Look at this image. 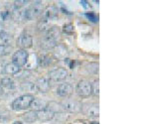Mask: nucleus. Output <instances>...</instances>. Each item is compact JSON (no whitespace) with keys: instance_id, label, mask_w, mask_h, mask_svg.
Listing matches in <instances>:
<instances>
[{"instance_id":"nucleus-6","label":"nucleus","mask_w":149,"mask_h":124,"mask_svg":"<svg viewBox=\"0 0 149 124\" xmlns=\"http://www.w3.org/2000/svg\"><path fill=\"white\" fill-rule=\"evenodd\" d=\"M17 46L20 48L21 50L29 49L33 46V38L32 36L28 33H22L17 39Z\"/></svg>"},{"instance_id":"nucleus-22","label":"nucleus","mask_w":149,"mask_h":124,"mask_svg":"<svg viewBox=\"0 0 149 124\" xmlns=\"http://www.w3.org/2000/svg\"><path fill=\"white\" fill-rule=\"evenodd\" d=\"M21 87H22L23 90H26V91H36L37 90L36 85L33 82H24Z\"/></svg>"},{"instance_id":"nucleus-5","label":"nucleus","mask_w":149,"mask_h":124,"mask_svg":"<svg viewBox=\"0 0 149 124\" xmlns=\"http://www.w3.org/2000/svg\"><path fill=\"white\" fill-rule=\"evenodd\" d=\"M88 117H98L100 107L97 103H86L81 104V110Z\"/></svg>"},{"instance_id":"nucleus-21","label":"nucleus","mask_w":149,"mask_h":124,"mask_svg":"<svg viewBox=\"0 0 149 124\" xmlns=\"http://www.w3.org/2000/svg\"><path fill=\"white\" fill-rule=\"evenodd\" d=\"M38 63L42 67H48L51 64V58H50L49 56H47V55H42V56L39 57V59H38Z\"/></svg>"},{"instance_id":"nucleus-11","label":"nucleus","mask_w":149,"mask_h":124,"mask_svg":"<svg viewBox=\"0 0 149 124\" xmlns=\"http://www.w3.org/2000/svg\"><path fill=\"white\" fill-rule=\"evenodd\" d=\"M29 11L32 14L33 18H36L38 16L42 15L43 11H44V5H43V2L41 1H35L30 7H29Z\"/></svg>"},{"instance_id":"nucleus-23","label":"nucleus","mask_w":149,"mask_h":124,"mask_svg":"<svg viewBox=\"0 0 149 124\" xmlns=\"http://www.w3.org/2000/svg\"><path fill=\"white\" fill-rule=\"evenodd\" d=\"M86 71L91 73H98V64L97 63H91L86 66Z\"/></svg>"},{"instance_id":"nucleus-29","label":"nucleus","mask_w":149,"mask_h":124,"mask_svg":"<svg viewBox=\"0 0 149 124\" xmlns=\"http://www.w3.org/2000/svg\"><path fill=\"white\" fill-rule=\"evenodd\" d=\"M3 94H4V89L2 87V85H0V95H2Z\"/></svg>"},{"instance_id":"nucleus-2","label":"nucleus","mask_w":149,"mask_h":124,"mask_svg":"<svg viewBox=\"0 0 149 124\" xmlns=\"http://www.w3.org/2000/svg\"><path fill=\"white\" fill-rule=\"evenodd\" d=\"M76 91L79 96L83 98L90 97V95H92V83L86 80H80L76 87Z\"/></svg>"},{"instance_id":"nucleus-4","label":"nucleus","mask_w":149,"mask_h":124,"mask_svg":"<svg viewBox=\"0 0 149 124\" xmlns=\"http://www.w3.org/2000/svg\"><path fill=\"white\" fill-rule=\"evenodd\" d=\"M63 110L71 113H78L81 110V103L74 99H66L62 103Z\"/></svg>"},{"instance_id":"nucleus-30","label":"nucleus","mask_w":149,"mask_h":124,"mask_svg":"<svg viewBox=\"0 0 149 124\" xmlns=\"http://www.w3.org/2000/svg\"><path fill=\"white\" fill-rule=\"evenodd\" d=\"M2 31H3V24L0 21V32H2Z\"/></svg>"},{"instance_id":"nucleus-32","label":"nucleus","mask_w":149,"mask_h":124,"mask_svg":"<svg viewBox=\"0 0 149 124\" xmlns=\"http://www.w3.org/2000/svg\"><path fill=\"white\" fill-rule=\"evenodd\" d=\"M2 70V65H1V63H0V71H1Z\"/></svg>"},{"instance_id":"nucleus-13","label":"nucleus","mask_w":149,"mask_h":124,"mask_svg":"<svg viewBox=\"0 0 149 124\" xmlns=\"http://www.w3.org/2000/svg\"><path fill=\"white\" fill-rule=\"evenodd\" d=\"M60 35H61V31H60L59 27H57V26H53V27L50 28V30L46 33L45 38L51 40V41L57 42V40L60 38Z\"/></svg>"},{"instance_id":"nucleus-17","label":"nucleus","mask_w":149,"mask_h":124,"mask_svg":"<svg viewBox=\"0 0 149 124\" xmlns=\"http://www.w3.org/2000/svg\"><path fill=\"white\" fill-rule=\"evenodd\" d=\"M23 120L27 123H33L35 121L38 120L37 118V111H34V110H31V111H28L26 112L25 114H23L22 116Z\"/></svg>"},{"instance_id":"nucleus-26","label":"nucleus","mask_w":149,"mask_h":124,"mask_svg":"<svg viewBox=\"0 0 149 124\" xmlns=\"http://www.w3.org/2000/svg\"><path fill=\"white\" fill-rule=\"evenodd\" d=\"M28 1H15L14 2V7H15V10H20L21 7L25 6V4H27Z\"/></svg>"},{"instance_id":"nucleus-1","label":"nucleus","mask_w":149,"mask_h":124,"mask_svg":"<svg viewBox=\"0 0 149 124\" xmlns=\"http://www.w3.org/2000/svg\"><path fill=\"white\" fill-rule=\"evenodd\" d=\"M34 95L31 94H23L21 96L17 97L16 99H14L13 102L11 104V107L13 110L15 111H20V110H25L30 107L32 101L34 100Z\"/></svg>"},{"instance_id":"nucleus-14","label":"nucleus","mask_w":149,"mask_h":124,"mask_svg":"<svg viewBox=\"0 0 149 124\" xmlns=\"http://www.w3.org/2000/svg\"><path fill=\"white\" fill-rule=\"evenodd\" d=\"M58 9L55 6H49L45 11H43V17H44V20H52V19L57 18L58 16Z\"/></svg>"},{"instance_id":"nucleus-27","label":"nucleus","mask_w":149,"mask_h":124,"mask_svg":"<svg viewBox=\"0 0 149 124\" xmlns=\"http://www.w3.org/2000/svg\"><path fill=\"white\" fill-rule=\"evenodd\" d=\"M86 16L88 17L90 20H92L93 22H97V15L95 14H93V13H86Z\"/></svg>"},{"instance_id":"nucleus-18","label":"nucleus","mask_w":149,"mask_h":124,"mask_svg":"<svg viewBox=\"0 0 149 124\" xmlns=\"http://www.w3.org/2000/svg\"><path fill=\"white\" fill-rule=\"evenodd\" d=\"M38 30L40 31V32H44V33H47L48 31L50 30V28H51V24H50L49 21L47 20H41L39 23H38Z\"/></svg>"},{"instance_id":"nucleus-8","label":"nucleus","mask_w":149,"mask_h":124,"mask_svg":"<svg viewBox=\"0 0 149 124\" xmlns=\"http://www.w3.org/2000/svg\"><path fill=\"white\" fill-rule=\"evenodd\" d=\"M73 91H74V89H73V87H72V85L67 83V82L61 83L57 89V94L59 95L60 97H64V98L71 96Z\"/></svg>"},{"instance_id":"nucleus-19","label":"nucleus","mask_w":149,"mask_h":124,"mask_svg":"<svg viewBox=\"0 0 149 124\" xmlns=\"http://www.w3.org/2000/svg\"><path fill=\"white\" fill-rule=\"evenodd\" d=\"M12 41V35L10 33L6 32V31H2L0 32V42L2 44H5V45H9V43Z\"/></svg>"},{"instance_id":"nucleus-10","label":"nucleus","mask_w":149,"mask_h":124,"mask_svg":"<svg viewBox=\"0 0 149 124\" xmlns=\"http://www.w3.org/2000/svg\"><path fill=\"white\" fill-rule=\"evenodd\" d=\"M54 117H55V113L48 108H45L43 110L37 112V118L41 122H48V121L52 120Z\"/></svg>"},{"instance_id":"nucleus-3","label":"nucleus","mask_w":149,"mask_h":124,"mask_svg":"<svg viewBox=\"0 0 149 124\" xmlns=\"http://www.w3.org/2000/svg\"><path fill=\"white\" fill-rule=\"evenodd\" d=\"M28 57L29 55L26 50L19 49L12 55V63L19 67V68H21V67L25 66L26 63L28 62Z\"/></svg>"},{"instance_id":"nucleus-24","label":"nucleus","mask_w":149,"mask_h":124,"mask_svg":"<svg viewBox=\"0 0 149 124\" xmlns=\"http://www.w3.org/2000/svg\"><path fill=\"white\" fill-rule=\"evenodd\" d=\"M92 94L95 96H98V94H100V82H98V80H95L92 83Z\"/></svg>"},{"instance_id":"nucleus-7","label":"nucleus","mask_w":149,"mask_h":124,"mask_svg":"<svg viewBox=\"0 0 149 124\" xmlns=\"http://www.w3.org/2000/svg\"><path fill=\"white\" fill-rule=\"evenodd\" d=\"M67 77H68V71L66 70L65 68H57L52 70L49 73V78L50 80H66Z\"/></svg>"},{"instance_id":"nucleus-15","label":"nucleus","mask_w":149,"mask_h":124,"mask_svg":"<svg viewBox=\"0 0 149 124\" xmlns=\"http://www.w3.org/2000/svg\"><path fill=\"white\" fill-rule=\"evenodd\" d=\"M20 71V68L17 67L16 65H14L13 63H9L7 65L4 66L3 68V73L5 75H10V76H15Z\"/></svg>"},{"instance_id":"nucleus-16","label":"nucleus","mask_w":149,"mask_h":124,"mask_svg":"<svg viewBox=\"0 0 149 124\" xmlns=\"http://www.w3.org/2000/svg\"><path fill=\"white\" fill-rule=\"evenodd\" d=\"M0 85H2V87H5V89H14L16 87L15 80H14L13 78H8V77L1 78Z\"/></svg>"},{"instance_id":"nucleus-31","label":"nucleus","mask_w":149,"mask_h":124,"mask_svg":"<svg viewBox=\"0 0 149 124\" xmlns=\"http://www.w3.org/2000/svg\"><path fill=\"white\" fill-rule=\"evenodd\" d=\"M14 124H23V123L21 122V121H15V122H14Z\"/></svg>"},{"instance_id":"nucleus-12","label":"nucleus","mask_w":149,"mask_h":124,"mask_svg":"<svg viewBox=\"0 0 149 124\" xmlns=\"http://www.w3.org/2000/svg\"><path fill=\"white\" fill-rule=\"evenodd\" d=\"M47 105H48V102L44 99H41V98H34V100L32 101L31 103L30 107L32 108V110L34 111H41L43 109L47 108Z\"/></svg>"},{"instance_id":"nucleus-20","label":"nucleus","mask_w":149,"mask_h":124,"mask_svg":"<svg viewBox=\"0 0 149 124\" xmlns=\"http://www.w3.org/2000/svg\"><path fill=\"white\" fill-rule=\"evenodd\" d=\"M12 51V46L10 44L5 45V44H0V57L7 56L8 54H10Z\"/></svg>"},{"instance_id":"nucleus-9","label":"nucleus","mask_w":149,"mask_h":124,"mask_svg":"<svg viewBox=\"0 0 149 124\" xmlns=\"http://www.w3.org/2000/svg\"><path fill=\"white\" fill-rule=\"evenodd\" d=\"M36 89H37L38 91L40 92H48L51 89V85H50V78H46V77H43L40 78L37 80L36 82Z\"/></svg>"},{"instance_id":"nucleus-28","label":"nucleus","mask_w":149,"mask_h":124,"mask_svg":"<svg viewBox=\"0 0 149 124\" xmlns=\"http://www.w3.org/2000/svg\"><path fill=\"white\" fill-rule=\"evenodd\" d=\"M0 15H1V18L3 19V20H6V19H8L9 17H10V14L8 13V12H2L1 14H0Z\"/></svg>"},{"instance_id":"nucleus-25","label":"nucleus","mask_w":149,"mask_h":124,"mask_svg":"<svg viewBox=\"0 0 149 124\" xmlns=\"http://www.w3.org/2000/svg\"><path fill=\"white\" fill-rule=\"evenodd\" d=\"M63 31H64V33H66V34H73L74 32V27L73 26V24H71V23L66 24V25H64V27H63Z\"/></svg>"}]
</instances>
